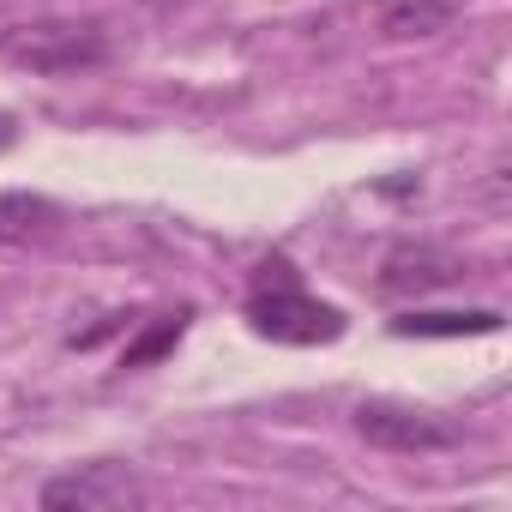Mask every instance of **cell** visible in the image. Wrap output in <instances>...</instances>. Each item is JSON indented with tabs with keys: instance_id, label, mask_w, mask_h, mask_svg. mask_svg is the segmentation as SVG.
<instances>
[{
	"instance_id": "5",
	"label": "cell",
	"mask_w": 512,
	"mask_h": 512,
	"mask_svg": "<svg viewBox=\"0 0 512 512\" xmlns=\"http://www.w3.org/2000/svg\"><path fill=\"white\" fill-rule=\"evenodd\" d=\"M458 278H464V260L446 253V247H434V241H398L386 253V266H380V290L386 296H416V302L458 284Z\"/></svg>"
},
{
	"instance_id": "3",
	"label": "cell",
	"mask_w": 512,
	"mask_h": 512,
	"mask_svg": "<svg viewBox=\"0 0 512 512\" xmlns=\"http://www.w3.org/2000/svg\"><path fill=\"white\" fill-rule=\"evenodd\" d=\"M49 512H121V506H145L151 488L127 470V464H79L67 476H49L37 494Z\"/></svg>"
},
{
	"instance_id": "4",
	"label": "cell",
	"mask_w": 512,
	"mask_h": 512,
	"mask_svg": "<svg viewBox=\"0 0 512 512\" xmlns=\"http://www.w3.org/2000/svg\"><path fill=\"white\" fill-rule=\"evenodd\" d=\"M356 434L380 452H446V446H458L452 422H440L428 410H410V404H392V398L356 404Z\"/></svg>"
},
{
	"instance_id": "6",
	"label": "cell",
	"mask_w": 512,
	"mask_h": 512,
	"mask_svg": "<svg viewBox=\"0 0 512 512\" xmlns=\"http://www.w3.org/2000/svg\"><path fill=\"white\" fill-rule=\"evenodd\" d=\"M368 19H374L380 43H428V37L452 31L458 0H374Z\"/></svg>"
},
{
	"instance_id": "1",
	"label": "cell",
	"mask_w": 512,
	"mask_h": 512,
	"mask_svg": "<svg viewBox=\"0 0 512 512\" xmlns=\"http://www.w3.org/2000/svg\"><path fill=\"white\" fill-rule=\"evenodd\" d=\"M241 314H247V326L260 332V338H272V344H296V350L338 344V338H344V326H350V320H344V308L320 302V296L302 284V272L284 260V253L260 260V272H253V290H247Z\"/></svg>"
},
{
	"instance_id": "11",
	"label": "cell",
	"mask_w": 512,
	"mask_h": 512,
	"mask_svg": "<svg viewBox=\"0 0 512 512\" xmlns=\"http://www.w3.org/2000/svg\"><path fill=\"white\" fill-rule=\"evenodd\" d=\"M145 7H157V13H169V7H187V0H145Z\"/></svg>"
},
{
	"instance_id": "10",
	"label": "cell",
	"mask_w": 512,
	"mask_h": 512,
	"mask_svg": "<svg viewBox=\"0 0 512 512\" xmlns=\"http://www.w3.org/2000/svg\"><path fill=\"white\" fill-rule=\"evenodd\" d=\"M13 139H19V127H13V115H0V151H7Z\"/></svg>"
},
{
	"instance_id": "2",
	"label": "cell",
	"mask_w": 512,
	"mask_h": 512,
	"mask_svg": "<svg viewBox=\"0 0 512 512\" xmlns=\"http://www.w3.org/2000/svg\"><path fill=\"white\" fill-rule=\"evenodd\" d=\"M109 31L97 19H25L0 31V61L31 79H67L109 61Z\"/></svg>"
},
{
	"instance_id": "7",
	"label": "cell",
	"mask_w": 512,
	"mask_h": 512,
	"mask_svg": "<svg viewBox=\"0 0 512 512\" xmlns=\"http://www.w3.org/2000/svg\"><path fill=\"white\" fill-rule=\"evenodd\" d=\"M61 235V205L43 193H0V247H43Z\"/></svg>"
},
{
	"instance_id": "9",
	"label": "cell",
	"mask_w": 512,
	"mask_h": 512,
	"mask_svg": "<svg viewBox=\"0 0 512 512\" xmlns=\"http://www.w3.org/2000/svg\"><path fill=\"white\" fill-rule=\"evenodd\" d=\"M187 320H193V308H175V314H163V320H151L127 350H121V368H151L157 356H169L175 344H181V332H187Z\"/></svg>"
},
{
	"instance_id": "8",
	"label": "cell",
	"mask_w": 512,
	"mask_h": 512,
	"mask_svg": "<svg viewBox=\"0 0 512 512\" xmlns=\"http://www.w3.org/2000/svg\"><path fill=\"white\" fill-rule=\"evenodd\" d=\"M506 326V314L500 308H464V314H422V308H410V314H398L392 320V332L398 338H488V332H500Z\"/></svg>"
}]
</instances>
